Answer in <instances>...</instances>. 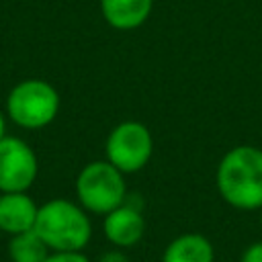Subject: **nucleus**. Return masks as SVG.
Returning a JSON list of instances; mask_svg holds the SVG:
<instances>
[{
	"mask_svg": "<svg viewBox=\"0 0 262 262\" xmlns=\"http://www.w3.org/2000/svg\"><path fill=\"white\" fill-rule=\"evenodd\" d=\"M217 188L225 203L252 211L262 207V151L252 145L229 149L217 168Z\"/></svg>",
	"mask_w": 262,
	"mask_h": 262,
	"instance_id": "nucleus-1",
	"label": "nucleus"
},
{
	"mask_svg": "<svg viewBox=\"0 0 262 262\" xmlns=\"http://www.w3.org/2000/svg\"><path fill=\"white\" fill-rule=\"evenodd\" d=\"M33 229L51 252H82L92 235L86 209L66 199L43 203Z\"/></svg>",
	"mask_w": 262,
	"mask_h": 262,
	"instance_id": "nucleus-2",
	"label": "nucleus"
},
{
	"mask_svg": "<svg viewBox=\"0 0 262 262\" xmlns=\"http://www.w3.org/2000/svg\"><path fill=\"white\" fill-rule=\"evenodd\" d=\"M76 194L86 211L106 215L127 199L123 172L111 162H90L76 178Z\"/></svg>",
	"mask_w": 262,
	"mask_h": 262,
	"instance_id": "nucleus-3",
	"label": "nucleus"
},
{
	"mask_svg": "<svg viewBox=\"0 0 262 262\" xmlns=\"http://www.w3.org/2000/svg\"><path fill=\"white\" fill-rule=\"evenodd\" d=\"M59 111V94L45 80H23L6 98L10 121L25 129H41L49 125Z\"/></svg>",
	"mask_w": 262,
	"mask_h": 262,
	"instance_id": "nucleus-4",
	"label": "nucleus"
},
{
	"mask_svg": "<svg viewBox=\"0 0 262 262\" xmlns=\"http://www.w3.org/2000/svg\"><path fill=\"white\" fill-rule=\"evenodd\" d=\"M104 149H106V162H111L117 170H121L123 174L137 172L151 158V149H154L151 133L143 123L125 121L108 133Z\"/></svg>",
	"mask_w": 262,
	"mask_h": 262,
	"instance_id": "nucleus-5",
	"label": "nucleus"
},
{
	"mask_svg": "<svg viewBox=\"0 0 262 262\" xmlns=\"http://www.w3.org/2000/svg\"><path fill=\"white\" fill-rule=\"evenodd\" d=\"M39 172L37 156L18 137L0 139V192H27Z\"/></svg>",
	"mask_w": 262,
	"mask_h": 262,
	"instance_id": "nucleus-6",
	"label": "nucleus"
},
{
	"mask_svg": "<svg viewBox=\"0 0 262 262\" xmlns=\"http://www.w3.org/2000/svg\"><path fill=\"white\" fill-rule=\"evenodd\" d=\"M104 235L111 244H115L117 248H131L135 246L145 231V219L139 211V207L127 203L119 205L117 209H113L111 213L104 215V223H102Z\"/></svg>",
	"mask_w": 262,
	"mask_h": 262,
	"instance_id": "nucleus-7",
	"label": "nucleus"
},
{
	"mask_svg": "<svg viewBox=\"0 0 262 262\" xmlns=\"http://www.w3.org/2000/svg\"><path fill=\"white\" fill-rule=\"evenodd\" d=\"M37 203L27 192H0V231L16 235L35 227Z\"/></svg>",
	"mask_w": 262,
	"mask_h": 262,
	"instance_id": "nucleus-8",
	"label": "nucleus"
},
{
	"mask_svg": "<svg viewBox=\"0 0 262 262\" xmlns=\"http://www.w3.org/2000/svg\"><path fill=\"white\" fill-rule=\"evenodd\" d=\"M154 0H100L104 20L121 31L143 25L151 12Z\"/></svg>",
	"mask_w": 262,
	"mask_h": 262,
	"instance_id": "nucleus-9",
	"label": "nucleus"
},
{
	"mask_svg": "<svg viewBox=\"0 0 262 262\" xmlns=\"http://www.w3.org/2000/svg\"><path fill=\"white\" fill-rule=\"evenodd\" d=\"M215 252L213 244L201 235V233H182L174 237L166 252L162 262H213Z\"/></svg>",
	"mask_w": 262,
	"mask_h": 262,
	"instance_id": "nucleus-10",
	"label": "nucleus"
},
{
	"mask_svg": "<svg viewBox=\"0 0 262 262\" xmlns=\"http://www.w3.org/2000/svg\"><path fill=\"white\" fill-rule=\"evenodd\" d=\"M51 254L47 244L39 237L35 229L10 235L8 239V258L10 262H45Z\"/></svg>",
	"mask_w": 262,
	"mask_h": 262,
	"instance_id": "nucleus-11",
	"label": "nucleus"
},
{
	"mask_svg": "<svg viewBox=\"0 0 262 262\" xmlns=\"http://www.w3.org/2000/svg\"><path fill=\"white\" fill-rule=\"evenodd\" d=\"M45 262H90L82 252H51Z\"/></svg>",
	"mask_w": 262,
	"mask_h": 262,
	"instance_id": "nucleus-12",
	"label": "nucleus"
},
{
	"mask_svg": "<svg viewBox=\"0 0 262 262\" xmlns=\"http://www.w3.org/2000/svg\"><path fill=\"white\" fill-rule=\"evenodd\" d=\"M242 262H262V242L248 246L242 254Z\"/></svg>",
	"mask_w": 262,
	"mask_h": 262,
	"instance_id": "nucleus-13",
	"label": "nucleus"
},
{
	"mask_svg": "<svg viewBox=\"0 0 262 262\" xmlns=\"http://www.w3.org/2000/svg\"><path fill=\"white\" fill-rule=\"evenodd\" d=\"M98 262H131V260H129V256H127L125 252H121V250H108V252H104V254L98 258Z\"/></svg>",
	"mask_w": 262,
	"mask_h": 262,
	"instance_id": "nucleus-14",
	"label": "nucleus"
},
{
	"mask_svg": "<svg viewBox=\"0 0 262 262\" xmlns=\"http://www.w3.org/2000/svg\"><path fill=\"white\" fill-rule=\"evenodd\" d=\"M2 137H6V119H4V115L0 113V139Z\"/></svg>",
	"mask_w": 262,
	"mask_h": 262,
	"instance_id": "nucleus-15",
	"label": "nucleus"
},
{
	"mask_svg": "<svg viewBox=\"0 0 262 262\" xmlns=\"http://www.w3.org/2000/svg\"><path fill=\"white\" fill-rule=\"evenodd\" d=\"M260 209H262V207H260Z\"/></svg>",
	"mask_w": 262,
	"mask_h": 262,
	"instance_id": "nucleus-16",
	"label": "nucleus"
}]
</instances>
